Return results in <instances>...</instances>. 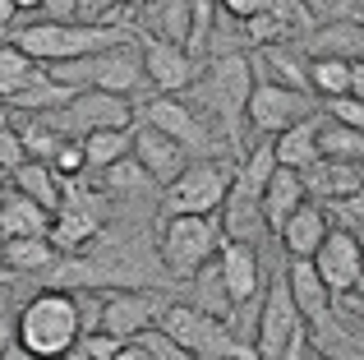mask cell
<instances>
[{
  "mask_svg": "<svg viewBox=\"0 0 364 360\" xmlns=\"http://www.w3.org/2000/svg\"><path fill=\"white\" fill-rule=\"evenodd\" d=\"M254 92V60L245 51H222L198 70V79L185 88V102L198 111L203 120H213L217 134L226 139V148L235 153V162L245 157V107Z\"/></svg>",
  "mask_w": 364,
  "mask_h": 360,
  "instance_id": "cell-1",
  "label": "cell"
},
{
  "mask_svg": "<svg viewBox=\"0 0 364 360\" xmlns=\"http://www.w3.org/2000/svg\"><path fill=\"white\" fill-rule=\"evenodd\" d=\"M83 337V314L79 296L60 287H42L37 296L23 300V309L14 314V342L23 346L33 360H60L79 346Z\"/></svg>",
  "mask_w": 364,
  "mask_h": 360,
  "instance_id": "cell-2",
  "label": "cell"
},
{
  "mask_svg": "<svg viewBox=\"0 0 364 360\" xmlns=\"http://www.w3.org/2000/svg\"><path fill=\"white\" fill-rule=\"evenodd\" d=\"M139 33L116 23H83V18H37V23L14 28L9 42L18 51H28L37 65H55V60H79V55H97L107 46L134 42Z\"/></svg>",
  "mask_w": 364,
  "mask_h": 360,
  "instance_id": "cell-3",
  "label": "cell"
},
{
  "mask_svg": "<svg viewBox=\"0 0 364 360\" xmlns=\"http://www.w3.org/2000/svg\"><path fill=\"white\" fill-rule=\"evenodd\" d=\"M226 245L222 217H161L157 231V259L166 268V277L189 282L203 263H213Z\"/></svg>",
  "mask_w": 364,
  "mask_h": 360,
  "instance_id": "cell-4",
  "label": "cell"
},
{
  "mask_svg": "<svg viewBox=\"0 0 364 360\" xmlns=\"http://www.w3.org/2000/svg\"><path fill=\"white\" fill-rule=\"evenodd\" d=\"M231 180H235V162L194 157L171 185H161V217H213V213H222Z\"/></svg>",
  "mask_w": 364,
  "mask_h": 360,
  "instance_id": "cell-5",
  "label": "cell"
},
{
  "mask_svg": "<svg viewBox=\"0 0 364 360\" xmlns=\"http://www.w3.org/2000/svg\"><path fill=\"white\" fill-rule=\"evenodd\" d=\"M107 213H111V198L102 194L97 185H83V180H65V198L55 208V222H51V240L60 254H79L107 231Z\"/></svg>",
  "mask_w": 364,
  "mask_h": 360,
  "instance_id": "cell-6",
  "label": "cell"
},
{
  "mask_svg": "<svg viewBox=\"0 0 364 360\" xmlns=\"http://www.w3.org/2000/svg\"><path fill=\"white\" fill-rule=\"evenodd\" d=\"M134 120L171 134L189 157H217V129L208 125L180 92H152V97L134 102Z\"/></svg>",
  "mask_w": 364,
  "mask_h": 360,
  "instance_id": "cell-7",
  "label": "cell"
},
{
  "mask_svg": "<svg viewBox=\"0 0 364 360\" xmlns=\"http://www.w3.org/2000/svg\"><path fill=\"white\" fill-rule=\"evenodd\" d=\"M42 120L65 139H83V134H92V129H129L134 125V102L116 97V92L83 88V92H74L65 107L42 111Z\"/></svg>",
  "mask_w": 364,
  "mask_h": 360,
  "instance_id": "cell-8",
  "label": "cell"
},
{
  "mask_svg": "<svg viewBox=\"0 0 364 360\" xmlns=\"http://www.w3.org/2000/svg\"><path fill=\"white\" fill-rule=\"evenodd\" d=\"M314 111H318V102L304 97V92L286 88V83H272V79H254V92H249L245 120H249V129H254L258 139H272V134H282L286 125L314 116Z\"/></svg>",
  "mask_w": 364,
  "mask_h": 360,
  "instance_id": "cell-9",
  "label": "cell"
},
{
  "mask_svg": "<svg viewBox=\"0 0 364 360\" xmlns=\"http://www.w3.org/2000/svg\"><path fill=\"white\" fill-rule=\"evenodd\" d=\"M139 55H143V79L152 92H185L198 79L203 60L185 42H171L157 33H139Z\"/></svg>",
  "mask_w": 364,
  "mask_h": 360,
  "instance_id": "cell-10",
  "label": "cell"
},
{
  "mask_svg": "<svg viewBox=\"0 0 364 360\" xmlns=\"http://www.w3.org/2000/svg\"><path fill=\"white\" fill-rule=\"evenodd\" d=\"M300 328H304V319H300V309H295V300H291V287H286V277L277 272V277L263 287L258 319H254V351H258V360H277Z\"/></svg>",
  "mask_w": 364,
  "mask_h": 360,
  "instance_id": "cell-11",
  "label": "cell"
},
{
  "mask_svg": "<svg viewBox=\"0 0 364 360\" xmlns=\"http://www.w3.org/2000/svg\"><path fill=\"white\" fill-rule=\"evenodd\" d=\"M166 309L161 291H129L116 287L102 296V314H97V333H111L116 342H134L143 328H152Z\"/></svg>",
  "mask_w": 364,
  "mask_h": 360,
  "instance_id": "cell-12",
  "label": "cell"
},
{
  "mask_svg": "<svg viewBox=\"0 0 364 360\" xmlns=\"http://www.w3.org/2000/svg\"><path fill=\"white\" fill-rule=\"evenodd\" d=\"M314 268L328 282L332 296H355V291H364V240L346 226H332L328 240L314 254Z\"/></svg>",
  "mask_w": 364,
  "mask_h": 360,
  "instance_id": "cell-13",
  "label": "cell"
},
{
  "mask_svg": "<svg viewBox=\"0 0 364 360\" xmlns=\"http://www.w3.org/2000/svg\"><path fill=\"white\" fill-rule=\"evenodd\" d=\"M217 272H222V287L231 296V309L263 296V259H258V245L226 240L222 254H217Z\"/></svg>",
  "mask_w": 364,
  "mask_h": 360,
  "instance_id": "cell-14",
  "label": "cell"
},
{
  "mask_svg": "<svg viewBox=\"0 0 364 360\" xmlns=\"http://www.w3.org/2000/svg\"><path fill=\"white\" fill-rule=\"evenodd\" d=\"M134 157L143 162V171L157 180V185H171V180H176L189 162H194V157H189L171 134H161V129L143 125V120L134 125Z\"/></svg>",
  "mask_w": 364,
  "mask_h": 360,
  "instance_id": "cell-15",
  "label": "cell"
},
{
  "mask_svg": "<svg viewBox=\"0 0 364 360\" xmlns=\"http://www.w3.org/2000/svg\"><path fill=\"white\" fill-rule=\"evenodd\" d=\"M328 231H332L328 208L314 203V198H304V203L286 217V226L277 231V240H282L286 259H314V254H318V245L328 240Z\"/></svg>",
  "mask_w": 364,
  "mask_h": 360,
  "instance_id": "cell-16",
  "label": "cell"
},
{
  "mask_svg": "<svg viewBox=\"0 0 364 360\" xmlns=\"http://www.w3.org/2000/svg\"><path fill=\"white\" fill-rule=\"evenodd\" d=\"M300 51L304 55H341V60H355L364 55V28L360 18H323V23H314L309 33L300 37Z\"/></svg>",
  "mask_w": 364,
  "mask_h": 360,
  "instance_id": "cell-17",
  "label": "cell"
},
{
  "mask_svg": "<svg viewBox=\"0 0 364 360\" xmlns=\"http://www.w3.org/2000/svg\"><path fill=\"white\" fill-rule=\"evenodd\" d=\"M282 277H286V287H291V300H295V309H300V319H304V324L323 319V314L332 309V300H337V296L328 291V282L318 277L314 259H286Z\"/></svg>",
  "mask_w": 364,
  "mask_h": 360,
  "instance_id": "cell-18",
  "label": "cell"
},
{
  "mask_svg": "<svg viewBox=\"0 0 364 360\" xmlns=\"http://www.w3.org/2000/svg\"><path fill=\"white\" fill-rule=\"evenodd\" d=\"M55 213L42 208L37 198L18 194L14 185L0 194V240H18V235H51Z\"/></svg>",
  "mask_w": 364,
  "mask_h": 360,
  "instance_id": "cell-19",
  "label": "cell"
},
{
  "mask_svg": "<svg viewBox=\"0 0 364 360\" xmlns=\"http://www.w3.org/2000/svg\"><path fill=\"white\" fill-rule=\"evenodd\" d=\"M222 231L226 240H245V245H258L267 235V222H263V203H258V194H249L231 180V189H226V203H222Z\"/></svg>",
  "mask_w": 364,
  "mask_h": 360,
  "instance_id": "cell-20",
  "label": "cell"
},
{
  "mask_svg": "<svg viewBox=\"0 0 364 360\" xmlns=\"http://www.w3.org/2000/svg\"><path fill=\"white\" fill-rule=\"evenodd\" d=\"M304 176V189H309L314 203H337V198L360 194V162H332V157H318Z\"/></svg>",
  "mask_w": 364,
  "mask_h": 360,
  "instance_id": "cell-21",
  "label": "cell"
},
{
  "mask_svg": "<svg viewBox=\"0 0 364 360\" xmlns=\"http://www.w3.org/2000/svg\"><path fill=\"white\" fill-rule=\"evenodd\" d=\"M304 198H309V189H304V176H300V171H291V166H277L272 180L263 185V198H258V203H263V222H267V231H272V235L282 231L286 217H291L295 208L304 203Z\"/></svg>",
  "mask_w": 364,
  "mask_h": 360,
  "instance_id": "cell-22",
  "label": "cell"
},
{
  "mask_svg": "<svg viewBox=\"0 0 364 360\" xmlns=\"http://www.w3.org/2000/svg\"><path fill=\"white\" fill-rule=\"evenodd\" d=\"M318 120H323V111H314V116H304V120H295V125H286L282 134H272L277 166L309 171V166L318 162Z\"/></svg>",
  "mask_w": 364,
  "mask_h": 360,
  "instance_id": "cell-23",
  "label": "cell"
},
{
  "mask_svg": "<svg viewBox=\"0 0 364 360\" xmlns=\"http://www.w3.org/2000/svg\"><path fill=\"white\" fill-rule=\"evenodd\" d=\"M55 259H60V250H55L51 235H18V240H0V263H5L9 272H18V277H46V272L55 268Z\"/></svg>",
  "mask_w": 364,
  "mask_h": 360,
  "instance_id": "cell-24",
  "label": "cell"
},
{
  "mask_svg": "<svg viewBox=\"0 0 364 360\" xmlns=\"http://www.w3.org/2000/svg\"><path fill=\"white\" fill-rule=\"evenodd\" d=\"M97 189L107 198H124V203H134V198H148L152 189H161V185L143 171V162L129 153V157H120V162H111L107 171H97Z\"/></svg>",
  "mask_w": 364,
  "mask_h": 360,
  "instance_id": "cell-25",
  "label": "cell"
},
{
  "mask_svg": "<svg viewBox=\"0 0 364 360\" xmlns=\"http://www.w3.org/2000/svg\"><path fill=\"white\" fill-rule=\"evenodd\" d=\"M9 185L18 189V194H28V198H37L42 208H60V198H65V180L51 171L46 162H37V157H28V162H18L14 171H9Z\"/></svg>",
  "mask_w": 364,
  "mask_h": 360,
  "instance_id": "cell-26",
  "label": "cell"
},
{
  "mask_svg": "<svg viewBox=\"0 0 364 360\" xmlns=\"http://www.w3.org/2000/svg\"><path fill=\"white\" fill-rule=\"evenodd\" d=\"M83 144V157H88V171H107L111 162H120V157L134 153V125L129 129H92V134L79 139Z\"/></svg>",
  "mask_w": 364,
  "mask_h": 360,
  "instance_id": "cell-27",
  "label": "cell"
},
{
  "mask_svg": "<svg viewBox=\"0 0 364 360\" xmlns=\"http://www.w3.org/2000/svg\"><path fill=\"white\" fill-rule=\"evenodd\" d=\"M309 92L314 102H332L350 92V60L341 55H309Z\"/></svg>",
  "mask_w": 364,
  "mask_h": 360,
  "instance_id": "cell-28",
  "label": "cell"
},
{
  "mask_svg": "<svg viewBox=\"0 0 364 360\" xmlns=\"http://www.w3.org/2000/svg\"><path fill=\"white\" fill-rule=\"evenodd\" d=\"M318 157H332V162H364V134L341 120H332L323 111L318 120Z\"/></svg>",
  "mask_w": 364,
  "mask_h": 360,
  "instance_id": "cell-29",
  "label": "cell"
},
{
  "mask_svg": "<svg viewBox=\"0 0 364 360\" xmlns=\"http://www.w3.org/2000/svg\"><path fill=\"white\" fill-rule=\"evenodd\" d=\"M42 70H46V65H37L33 55L18 51L14 42H0V97H5V102L14 97V92H23Z\"/></svg>",
  "mask_w": 364,
  "mask_h": 360,
  "instance_id": "cell-30",
  "label": "cell"
},
{
  "mask_svg": "<svg viewBox=\"0 0 364 360\" xmlns=\"http://www.w3.org/2000/svg\"><path fill=\"white\" fill-rule=\"evenodd\" d=\"M277 171V153H272V139H258L254 148H245V157L235 162V185L249 189V194L263 198V185Z\"/></svg>",
  "mask_w": 364,
  "mask_h": 360,
  "instance_id": "cell-31",
  "label": "cell"
},
{
  "mask_svg": "<svg viewBox=\"0 0 364 360\" xmlns=\"http://www.w3.org/2000/svg\"><path fill=\"white\" fill-rule=\"evenodd\" d=\"M143 0H74L83 23H116V28H129L134 33V9Z\"/></svg>",
  "mask_w": 364,
  "mask_h": 360,
  "instance_id": "cell-32",
  "label": "cell"
},
{
  "mask_svg": "<svg viewBox=\"0 0 364 360\" xmlns=\"http://www.w3.org/2000/svg\"><path fill=\"white\" fill-rule=\"evenodd\" d=\"M18 139H23L28 157H37V162H51V157H55V148L65 144V134H55V129L46 125L42 116H28L23 125H18Z\"/></svg>",
  "mask_w": 364,
  "mask_h": 360,
  "instance_id": "cell-33",
  "label": "cell"
},
{
  "mask_svg": "<svg viewBox=\"0 0 364 360\" xmlns=\"http://www.w3.org/2000/svg\"><path fill=\"white\" fill-rule=\"evenodd\" d=\"M46 166H51V171L60 176V180H83V171H88V157H83V144H79V139H65V144L55 148V157H51Z\"/></svg>",
  "mask_w": 364,
  "mask_h": 360,
  "instance_id": "cell-34",
  "label": "cell"
},
{
  "mask_svg": "<svg viewBox=\"0 0 364 360\" xmlns=\"http://www.w3.org/2000/svg\"><path fill=\"white\" fill-rule=\"evenodd\" d=\"M139 342L152 351V360H194V356H189V351H185V346H180L171 333H161L157 324H152V328H143V333H139Z\"/></svg>",
  "mask_w": 364,
  "mask_h": 360,
  "instance_id": "cell-35",
  "label": "cell"
},
{
  "mask_svg": "<svg viewBox=\"0 0 364 360\" xmlns=\"http://www.w3.org/2000/svg\"><path fill=\"white\" fill-rule=\"evenodd\" d=\"M318 111H328L332 120H341V125H350V129H360V134H364V102L332 97V102H318Z\"/></svg>",
  "mask_w": 364,
  "mask_h": 360,
  "instance_id": "cell-36",
  "label": "cell"
},
{
  "mask_svg": "<svg viewBox=\"0 0 364 360\" xmlns=\"http://www.w3.org/2000/svg\"><path fill=\"white\" fill-rule=\"evenodd\" d=\"M18 162H28V148H23V139H18V129L5 125V129H0V166L14 171Z\"/></svg>",
  "mask_w": 364,
  "mask_h": 360,
  "instance_id": "cell-37",
  "label": "cell"
},
{
  "mask_svg": "<svg viewBox=\"0 0 364 360\" xmlns=\"http://www.w3.org/2000/svg\"><path fill=\"white\" fill-rule=\"evenodd\" d=\"M79 346H83V351H88L92 360H116L124 342H116L111 333H83V337H79Z\"/></svg>",
  "mask_w": 364,
  "mask_h": 360,
  "instance_id": "cell-38",
  "label": "cell"
},
{
  "mask_svg": "<svg viewBox=\"0 0 364 360\" xmlns=\"http://www.w3.org/2000/svg\"><path fill=\"white\" fill-rule=\"evenodd\" d=\"M217 5H222V14H231V18H254V14H263L267 5H272V0H217Z\"/></svg>",
  "mask_w": 364,
  "mask_h": 360,
  "instance_id": "cell-39",
  "label": "cell"
},
{
  "mask_svg": "<svg viewBox=\"0 0 364 360\" xmlns=\"http://www.w3.org/2000/svg\"><path fill=\"white\" fill-rule=\"evenodd\" d=\"M304 351H309V328H300V333L286 342V351L277 356V360H304Z\"/></svg>",
  "mask_w": 364,
  "mask_h": 360,
  "instance_id": "cell-40",
  "label": "cell"
},
{
  "mask_svg": "<svg viewBox=\"0 0 364 360\" xmlns=\"http://www.w3.org/2000/svg\"><path fill=\"white\" fill-rule=\"evenodd\" d=\"M346 97L364 102V55H355V60H350V92H346Z\"/></svg>",
  "mask_w": 364,
  "mask_h": 360,
  "instance_id": "cell-41",
  "label": "cell"
},
{
  "mask_svg": "<svg viewBox=\"0 0 364 360\" xmlns=\"http://www.w3.org/2000/svg\"><path fill=\"white\" fill-rule=\"evenodd\" d=\"M116 360H152V351L139 342V337H134V342H124V346H120V356H116Z\"/></svg>",
  "mask_w": 364,
  "mask_h": 360,
  "instance_id": "cell-42",
  "label": "cell"
},
{
  "mask_svg": "<svg viewBox=\"0 0 364 360\" xmlns=\"http://www.w3.org/2000/svg\"><path fill=\"white\" fill-rule=\"evenodd\" d=\"M14 18H18V5L14 0H0V28H9Z\"/></svg>",
  "mask_w": 364,
  "mask_h": 360,
  "instance_id": "cell-43",
  "label": "cell"
},
{
  "mask_svg": "<svg viewBox=\"0 0 364 360\" xmlns=\"http://www.w3.org/2000/svg\"><path fill=\"white\" fill-rule=\"evenodd\" d=\"M14 5H18V14H42L46 0H14Z\"/></svg>",
  "mask_w": 364,
  "mask_h": 360,
  "instance_id": "cell-44",
  "label": "cell"
},
{
  "mask_svg": "<svg viewBox=\"0 0 364 360\" xmlns=\"http://www.w3.org/2000/svg\"><path fill=\"white\" fill-rule=\"evenodd\" d=\"M0 360H33V356H28V351H23V346H18V342H9L5 351H0Z\"/></svg>",
  "mask_w": 364,
  "mask_h": 360,
  "instance_id": "cell-45",
  "label": "cell"
},
{
  "mask_svg": "<svg viewBox=\"0 0 364 360\" xmlns=\"http://www.w3.org/2000/svg\"><path fill=\"white\" fill-rule=\"evenodd\" d=\"M337 300H346V305L360 314V324H364V291H355V296H337Z\"/></svg>",
  "mask_w": 364,
  "mask_h": 360,
  "instance_id": "cell-46",
  "label": "cell"
},
{
  "mask_svg": "<svg viewBox=\"0 0 364 360\" xmlns=\"http://www.w3.org/2000/svg\"><path fill=\"white\" fill-rule=\"evenodd\" d=\"M60 360H92V356L83 351V346H74V351H70V356H60Z\"/></svg>",
  "mask_w": 364,
  "mask_h": 360,
  "instance_id": "cell-47",
  "label": "cell"
},
{
  "mask_svg": "<svg viewBox=\"0 0 364 360\" xmlns=\"http://www.w3.org/2000/svg\"><path fill=\"white\" fill-rule=\"evenodd\" d=\"M5 125H9V102L0 97V129H5Z\"/></svg>",
  "mask_w": 364,
  "mask_h": 360,
  "instance_id": "cell-48",
  "label": "cell"
},
{
  "mask_svg": "<svg viewBox=\"0 0 364 360\" xmlns=\"http://www.w3.org/2000/svg\"><path fill=\"white\" fill-rule=\"evenodd\" d=\"M5 189H9V171H5V166H0V194H5Z\"/></svg>",
  "mask_w": 364,
  "mask_h": 360,
  "instance_id": "cell-49",
  "label": "cell"
},
{
  "mask_svg": "<svg viewBox=\"0 0 364 360\" xmlns=\"http://www.w3.org/2000/svg\"><path fill=\"white\" fill-rule=\"evenodd\" d=\"M304 360H328V356H323V351H314V346H309V351H304Z\"/></svg>",
  "mask_w": 364,
  "mask_h": 360,
  "instance_id": "cell-50",
  "label": "cell"
},
{
  "mask_svg": "<svg viewBox=\"0 0 364 360\" xmlns=\"http://www.w3.org/2000/svg\"><path fill=\"white\" fill-rule=\"evenodd\" d=\"M360 185H364V162H360Z\"/></svg>",
  "mask_w": 364,
  "mask_h": 360,
  "instance_id": "cell-51",
  "label": "cell"
},
{
  "mask_svg": "<svg viewBox=\"0 0 364 360\" xmlns=\"http://www.w3.org/2000/svg\"><path fill=\"white\" fill-rule=\"evenodd\" d=\"M360 28H364V18H360Z\"/></svg>",
  "mask_w": 364,
  "mask_h": 360,
  "instance_id": "cell-52",
  "label": "cell"
}]
</instances>
